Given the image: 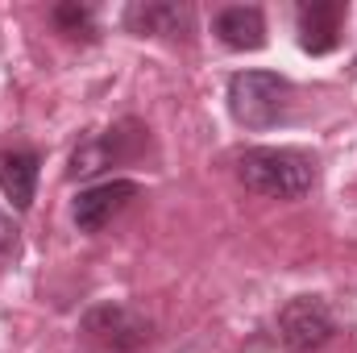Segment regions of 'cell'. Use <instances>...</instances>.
<instances>
[{
	"label": "cell",
	"mask_w": 357,
	"mask_h": 353,
	"mask_svg": "<svg viewBox=\"0 0 357 353\" xmlns=\"http://www.w3.org/2000/svg\"><path fill=\"white\" fill-rule=\"evenodd\" d=\"M237 179L266 200H299L316 187V158L291 146H254L237 158Z\"/></svg>",
	"instance_id": "obj_1"
},
{
	"label": "cell",
	"mask_w": 357,
	"mask_h": 353,
	"mask_svg": "<svg viewBox=\"0 0 357 353\" xmlns=\"http://www.w3.org/2000/svg\"><path fill=\"white\" fill-rule=\"evenodd\" d=\"M291 84L278 71H237L229 80V112L245 129H270L287 112Z\"/></svg>",
	"instance_id": "obj_2"
},
{
	"label": "cell",
	"mask_w": 357,
	"mask_h": 353,
	"mask_svg": "<svg viewBox=\"0 0 357 353\" xmlns=\"http://www.w3.org/2000/svg\"><path fill=\"white\" fill-rule=\"evenodd\" d=\"M337 333V320L320 295H295L278 312V341L287 353H316Z\"/></svg>",
	"instance_id": "obj_3"
},
{
	"label": "cell",
	"mask_w": 357,
	"mask_h": 353,
	"mask_svg": "<svg viewBox=\"0 0 357 353\" xmlns=\"http://www.w3.org/2000/svg\"><path fill=\"white\" fill-rule=\"evenodd\" d=\"M79 329L88 337H96L100 345H108V350H142L154 337L150 316H142L129 303H96V308L84 312Z\"/></svg>",
	"instance_id": "obj_4"
},
{
	"label": "cell",
	"mask_w": 357,
	"mask_h": 353,
	"mask_svg": "<svg viewBox=\"0 0 357 353\" xmlns=\"http://www.w3.org/2000/svg\"><path fill=\"white\" fill-rule=\"evenodd\" d=\"M137 146H142V125H137V121H121L116 129L91 133L88 142L75 146L67 175L91 179V175H100V171H108V167H116V163H125V158H133Z\"/></svg>",
	"instance_id": "obj_5"
},
{
	"label": "cell",
	"mask_w": 357,
	"mask_h": 353,
	"mask_svg": "<svg viewBox=\"0 0 357 353\" xmlns=\"http://www.w3.org/2000/svg\"><path fill=\"white\" fill-rule=\"evenodd\" d=\"M142 195V183L133 179H108V183H96L84 187L71 204V216H75V229L79 233H100L112 216H121L133 200Z\"/></svg>",
	"instance_id": "obj_6"
},
{
	"label": "cell",
	"mask_w": 357,
	"mask_h": 353,
	"mask_svg": "<svg viewBox=\"0 0 357 353\" xmlns=\"http://www.w3.org/2000/svg\"><path fill=\"white\" fill-rule=\"evenodd\" d=\"M341 21L345 4L341 0H312L299 8V46L307 54H328L341 42Z\"/></svg>",
	"instance_id": "obj_7"
},
{
	"label": "cell",
	"mask_w": 357,
	"mask_h": 353,
	"mask_svg": "<svg viewBox=\"0 0 357 353\" xmlns=\"http://www.w3.org/2000/svg\"><path fill=\"white\" fill-rule=\"evenodd\" d=\"M125 25L133 33L175 38V33H191V8L171 4V0H137L125 8Z\"/></svg>",
	"instance_id": "obj_8"
},
{
	"label": "cell",
	"mask_w": 357,
	"mask_h": 353,
	"mask_svg": "<svg viewBox=\"0 0 357 353\" xmlns=\"http://www.w3.org/2000/svg\"><path fill=\"white\" fill-rule=\"evenodd\" d=\"M38 175H42V158L33 150H4L0 154V191L17 212H25L33 204Z\"/></svg>",
	"instance_id": "obj_9"
},
{
	"label": "cell",
	"mask_w": 357,
	"mask_h": 353,
	"mask_svg": "<svg viewBox=\"0 0 357 353\" xmlns=\"http://www.w3.org/2000/svg\"><path fill=\"white\" fill-rule=\"evenodd\" d=\"M216 38L229 50H262L266 46V17L258 4H233L216 13Z\"/></svg>",
	"instance_id": "obj_10"
},
{
	"label": "cell",
	"mask_w": 357,
	"mask_h": 353,
	"mask_svg": "<svg viewBox=\"0 0 357 353\" xmlns=\"http://www.w3.org/2000/svg\"><path fill=\"white\" fill-rule=\"evenodd\" d=\"M54 25L67 29V33H79V29L88 33L91 29V8L88 4H59V8H54Z\"/></svg>",
	"instance_id": "obj_11"
},
{
	"label": "cell",
	"mask_w": 357,
	"mask_h": 353,
	"mask_svg": "<svg viewBox=\"0 0 357 353\" xmlns=\"http://www.w3.org/2000/svg\"><path fill=\"white\" fill-rule=\"evenodd\" d=\"M8 254H17V225L0 212V258H8Z\"/></svg>",
	"instance_id": "obj_12"
}]
</instances>
